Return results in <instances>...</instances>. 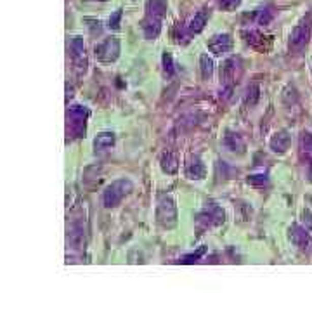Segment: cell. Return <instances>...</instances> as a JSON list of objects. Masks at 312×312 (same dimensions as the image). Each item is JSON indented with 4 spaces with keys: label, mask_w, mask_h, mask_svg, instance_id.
Wrapping results in <instances>:
<instances>
[{
    "label": "cell",
    "mask_w": 312,
    "mask_h": 312,
    "mask_svg": "<svg viewBox=\"0 0 312 312\" xmlns=\"http://www.w3.org/2000/svg\"><path fill=\"white\" fill-rule=\"evenodd\" d=\"M167 14V2L165 0H147L146 2V16L142 19V33L146 39L153 40L162 32L163 18Z\"/></svg>",
    "instance_id": "1"
},
{
    "label": "cell",
    "mask_w": 312,
    "mask_h": 312,
    "mask_svg": "<svg viewBox=\"0 0 312 312\" xmlns=\"http://www.w3.org/2000/svg\"><path fill=\"white\" fill-rule=\"evenodd\" d=\"M134 191V182L130 179H116L104 189L103 193V205L106 208H115Z\"/></svg>",
    "instance_id": "2"
},
{
    "label": "cell",
    "mask_w": 312,
    "mask_h": 312,
    "mask_svg": "<svg viewBox=\"0 0 312 312\" xmlns=\"http://www.w3.org/2000/svg\"><path fill=\"white\" fill-rule=\"evenodd\" d=\"M156 222L162 227H174L177 224V205L170 196H162L156 206Z\"/></svg>",
    "instance_id": "3"
},
{
    "label": "cell",
    "mask_w": 312,
    "mask_h": 312,
    "mask_svg": "<svg viewBox=\"0 0 312 312\" xmlns=\"http://www.w3.org/2000/svg\"><path fill=\"white\" fill-rule=\"evenodd\" d=\"M94 54L101 63H113L120 56V40L118 37H108L94 47Z\"/></svg>",
    "instance_id": "4"
},
{
    "label": "cell",
    "mask_w": 312,
    "mask_h": 312,
    "mask_svg": "<svg viewBox=\"0 0 312 312\" xmlns=\"http://www.w3.org/2000/svg\"><path fill=\"white\" fill-rule=\"evenodd\" d=\"M312 37V21L309 16H305L300 23L292 29V35H290V47L293 50H300L309 44Z\"/></svg>",
    "instance_id": "5"
},
{
    "label": "cell",
    "mask_w": 312,
    "mask_h": 312,
    "mask_svg": "<svg viewBox=\"0 0 312 312\" xmlns=\"http://www.w3.org/2000/svg\"><path fill=\"white\" fill-rule=\"evenodd\" d=\"M224 221H226L224 210L215 203H208L198 213L196 224L200 227H215V226H221Z\"/></svg>",
    "instance_id": "6"
},
{
    "label": "cell",
    "mask_w": 312,
    "mask_h": 312,
    "mask_svg": "<svg viewBox=\"0 0 312 312\" xmlns=\"http://www.w3.org/2000/svg\"><path fill=\"white\" fill-rule=\"evenodd\" d=\"M88 118V108L82 104H75L68 109V125L70 130L78 137V134L85 132V121Z\"/></svg>",
    "instance_id": "7"
},
{
    "label": "cell",
    "mask_w": 312,
    "mask_h": 312,
    "mask_svg": "<svg viewBox=\"0 0 312 312\" xmlns=\"http://www.w3.org/2000/svg\"><path fill=\"white\" fill-rule=\"evenodd\" d=\"M239 75V59L238 57H229L222 63L221 66V80H222V85L227 87L231 90Z\"/></svg>",
    "instance_id": "8"
},
{
    "label": "cell",
    "mask_w": 312,
    "mask_h": 312,
    "mask_svg": "<svg viewBox=\"0 0 312 312\" xmlns=\"http://www.w3.org/2000/svg\"><path fill=\"white\" fill-rule=\"evenodd\" d=\"M290 239L298 250L302 252H312V236L309 234L307 227L302 226H292L290 227Z\"/></svg>",
    "instance_id": "9"
},
{
    "label": "cell",
    "mask_w": 312,
    "mask_h": 312,
    "mask_svg": "<svg viewBox=\"0 0 312 312\" xmlns=\"http://www.w3.org/2000/svg\"><path fill=\"white\" fill-rule=\"evenodd\" d=\"M208 49L213 56H224L233 49V39L229 33H217L208 40Z\"/></svg>",
    "instance_id": "10"
},
{
    "label": "cell",
    "mask_w": 312,
    "mask_h": 312,
    "mask_svg": "<svg viewBox=\"0 0 312 312\" xmlns=\"http://www.w3.org/2000/svg\"><path fill=\"white\" fill-rule=\"evenodd\" d=\"M184 174H185V177H188V179H191V180H201V179H205V175H206V167H205L203 160L198 158V156L191 158L188 163H185Z\"/></svg>",
    "instance_id": "11"
},
{
    "label": "cell",
    "mask_w": 312,
    "mask_h": 312,
    "mask_svg": "<svg viewBox=\"0 0 312 312\" xmlns=\"http://www.w3.org/2000/svg\"><path fill=\"white\" fill-rule=\"evenodd\" d=\"M208 16H210V14H208V11H205V9L198 11L196 14L193 16V18L184 24L185 33H188L189 37H193V35H198V33H200V32H203L206 21H208Z\"/></svg>",
    "instance_id": "12"
},
{
    "label": "cell",
    "mask_w": 312,
    "mask_h": 312,
    "mask_svg": "<svg viewBox=\"0 0 312 312\" xmlns=\"http://www.w3.org/2000/svg\"><path fill=\"white\" fill-rule=\"evenodd\" d=\"M290 144H292V137H290V134L286 130L276 132L271 137V141H269V147H271L274 153H285L290 147Z\"/></svg>",
    "instance_id": "13"
},
{
    "label": "cell",
    "mask_w": 312,
    "mask_h": 312,
    "mask_svg": "<svg viewBox=\"0 0 312 312\" xmlns=\"http://www.w3.org/2000/svg\"><path fill=\"white\" fill-rule=\"evenodd\" d=\"M222 144L227 151H231V153H244V141L241 139L239 134H234V132H227L224 136V141H222Z\"/></svg>",
    "instance_id": "14"
},
{
    "label": "cell",
    "mask_w": 312,
    "mask_h": 312,
    "mask_svg": "<svg viewBox=\"0 0 312 312\" xmlns=\"http://www.w3.org/2000/svg\"><path fill=\"white\" fill-rule=\"evenodd\" d=\"M115 134L113 132H101L98 137L94 139V151L96 153H104V151H109L113 146H115Z\"/></svg>",
    "instance_id": "15"
},
{
    "label": "cell",
    "mask_w": 312,
    "mask_h": 312,
    "mask_svg": "<svg viewBox=\"0 0 312 312\" xmlns=\"http://www.w3.org/2000/svg\"><path fill=\"white\" fill-rule=\"evenodd\" d=\"M70 50L71 57L77 65H80V63L85 65V42H83L82 37H73V40L70 42Z\"/></svg>",
    "instance_id": "16"
},
{
    "label": "cell",
    "mask_w": 312,
    "mask_h": 312,
    "mask_svg": "<svg viewBox=\"0 0 312 312\" xmlns=\"http://www.w3.org/2000/svg\"><path fill=\"white\" fill-rule=\"evenodd\" d=\"M179 158H177L175 153H170V151H167V153L162 154V160H160V167H162V170L165 172V174H177L179 172Z\"/></svg>",
    "instance_id": "17"
},
{
    "label": "cell",
    "mask_w": 312,
    "mask_h": 312,
    "mask_svg": "<svg viewBox=\"0 0 312 312\" xmlns=\"http://www.w3.org/2000/svg\"><path fill=\"white\" fill-rule=\"evenodd\" d=\"M200 71H201V77L205 80L212 78L213 75V59L208 56V54H203L200 57Z\"/></svg>",
    "instance_id": "18"
},
{
    "label": "cell",
    "mask_w": 312,
    "mask_h": 312,
    "mask_svg": "<svg viewBox=\"0 0 312 312\" xmlns=\"http://www.w3.org/2000/svg\"><path fill=\"white\" fill-rule=\"evenodd\" d=\"M260 98V88L259 85H250L248 87V90H246V96H244V104H246L248 108H254L255 104H257V101H259Z\"/></svg>",
    "instance_id": "19"
},
{
    "label": "cell",
    "mask_w": 312,
    "mask_h": 312,
    "mask_svg": "<svg viewBox=\"0 0 312 312\" xmlns=\"http://www.w3.org/2000/svg\"><path fill=\"white\" fill-rule=\"evenodd\" d=\"M300 151L305 154V158H312V134L303 132L300 136Z\"/></svg>",
    "instance_id": "20"
},
{
    "label": "cell",
    "mask_w": 312,
    "mask_h": 312,
    "mask_svg": "<svg viewBox=\"0 0 312 312\" xmlns=\"http://www.w3.org/2000/svg\"><path fill=\"white\" fill-rule=\"evenodd\" d=\"M243 35L246 37L244 40H246L250 45H254V47H257V49H262V47H264V39H265V37L262 35V33L254 32V29H252V32L243 33Z\"/></svg>",
    "instance_id": "21"
},
{
    "label": "cell",
    "mask_w": 312,
    "mask_h": 312,
    "mask_svg": "<svg viewBox=\"0 0 312 312\" xmlns=\"http://www.w3.org/2000/svg\"><path fill=\"white\" fill-rule=\"evenodd\" d=\"M162 63H163V73H165L167 77H172L175 70H174V59H172L170 54H168V52L163 54Z\"/></svg>",
    "instance_id": "22"
},
{
    "label": "cell",
    "mask_w": 312,
    "mask_h": 312,
    "mask_svg": "<svg viewBox=\"0 0 312 312\" xmlns=\"http://www.w3.org/2000/svg\"><path fill=\"white\" fill-rule=\"evenodd\" d=\"M272 21V11L269 7L259 11V18H257V23L259 24H269Z\"/></svg>",
    "instance_id": "23"
},
{
    "label": "cell",
    "mask_w": 312,
    "mask_h": 312,
    "mask_svg": "<svg viewBox=\"0 0 312 312\" xmlns=\"http://www.w3.org/2000/svg\"><path fill=\"white\" fill-rule=\"evenodd\" d=\"M120 21H121V11L118 9L113 12L111 16H109V19H108V26L111 28V29H118L120 28Z\"/></svg>",
    "instance_id": "24"
},
{
    "label": "cell",
    "mask_w": 312,
    "mask_h": 312,
    "mask_svg": "<svg viewBox=\"0 0 312 312\" xmlns=\"http://www.w3.org/2000/svg\"><path fill=\"white\" fill-rule=\"evenodd\" d=\"M239 4H241V0H221L219 6H221L222 11H234L239 7Z\"/></svg>",
    "instance_id": "25"
},
{
    "label": "cell",
    "mask_w": 312,
    "mask_h": 312,
    "mask_svg": "<svg viewBox=\"0 0 312 312\" xmlns=\"http://www.w3.org/2000/svg\"><path fill=\"white\" fill-rule=\"evenodd\" d=\"M265 182H267V175L265 174H254V175H250L248 177V184H252V185H264Z\"/></svg>",
    "instance_id": "26"
},
{
    "label": "cell",
    "mask_w": 312,
    "mask_h": 312,
    "mask_svg": "<svg viewBox=\"0 0 312 312\" xmlns=\"http://www.w3.org/2000/svg\"><path fill=\"white\" fill-rule=\"evenodd\" d=\"M205 250H206V248H205V246H201L200 250L196 252V254H189V255H185V257H182V259L179 260V262H182V264H188V262H196V260L200 259V257L205 254Z\"/></svg>",
    "instance_id": "27"
},
{
    "label": "cell",
    "mask_w": 312,
    "mask_h": 312,
    "mask_svg": "<svg viewBox=\"0 0 312 312\" xmlns=\"http://www.w3.org/2000/svg\"><path fill=\"white\" fill-rule=\"evenodd\" d=\"M303 219H307V226H309L310 229H312V213L309 212V210H305V212H303Z\"/></svg>",
    "instance_id": "28"
},
{
    "label": "cell",
    "mask_w": 312,
    "mask_h": 312,
    "mask_svg": "<svg viewBox=\"0 0 312 312\" xmlns=\"http://www.w3.org/2000/svg\"><path fill=\"white\" fill-rule=\"evenodd\" d=\"M307 174H309V180L312 182V158L309 160V170H307Z\"/></svg>",
    "instance_id": "29"
}]
</instances>
